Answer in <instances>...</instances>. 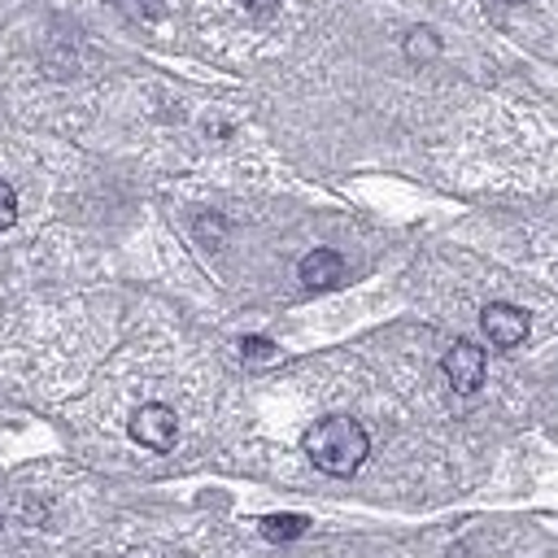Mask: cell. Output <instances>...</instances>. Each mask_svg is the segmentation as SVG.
Listing matches in <instances>:
<instances>
[{"label": "cell", "instance_id": "cell-8", "mask_svg": "<svg viewBox=\"0 0 558 558\" xmlns=\"http://www.w3.org/2000/svg\"><path fill=\"white\" fill-rule=\"evenodd\" d=\"M17 218V192L9 183H0V231H9Z\"/></svg>", "mask_w": 558, "mask_h": 558}, {"label": "cell", "instance_id": "cell-9", "mask_svg": "<svg viewBox=\"0 0 558 558\" xmlns=\"http://www.w3.org/2000/svg\"><path fill=\"white\" fill-rule=\"evenodd\" d=\"M405 52H410V57H432V52H436V35H432V31H410Z\"/></svg>", "mask_w": 558, "mask_h": 558}, {"label": "cell", "instance_id": "cell-7", "mask_svg": "<svg viewBox=\"0 0 558 558\" xmlns=\"http://www.w3.org/2000/svg\"><path fill=\"white\" fill-rule=\"evenodd\" d=\"M240 353H244L248 362H270V357H275V344H270L266 336H244V340H240Z\"/></svg>", "mask_w": 558, "mask_h": 558}, {"label": "cell", "instance_id": "cell-5", "mask_svg": "<svg viewBox=\"0 0 558 558\" xmlns=\"http://www.w3.org/2000/svg\"><path fill=\"white\" fill-rule=\"evenodd\" d=\"M296 275H301V283L310 292H327V288H336L344 279V262H340L336 248H314V253L301 257V270Z\"/></svg>", "mask_w": 558, "mask_h": 558}, {"label": "cell", "instance_id": "cell-1", "mask_svg": "<svg viewBox=\"0 0 558 558\" xmlns=\"http://www.w3.org/2000/svg\"><path fill=\"white\" fill-rule=\"evenodd\" d=\"M305 453L323 475H353L371 453V436L357 418L327 414L305 432Z\"/></svg>", "mask_w": 558, "mask_h": 558}, {"label": "cell", "instance_id": "cell-10", "mask_svg": "<svg viewBox=\"0 0 558 558\" xmlns=\"http://www.w3.org/2000/svg\"><path fill=\"white\" fill-rule=\"evenodd\" d=\"M131 13H144V17H157L161 13V0H122Z\"/></svg>", "mask_w": 558, "mask_h": 558}, {"label": "cell", "instance_id": "cell-11", "mask_svg": "<svg viewBox=\"0 0 558 558\" xmlns=\"http://www.w3.org/2000/svg\"><path fill=\"white\" fill-rule=\"evenodd\" d=\"M279 0H244V9H253V13H270Z\"/></svg>", "mask_w": 558, "mask_h": 558}, {"label": "cell", "instance_id": "cell-3", "mask_svg": "<svg viewBox=\"0 0 558 558\" xmlns=\"http://www.w3.org/2000/svg\"><path fill=\"white\" fill-rule=\"evenodd\" d=\"M480 327H484V336H488L497 349H514V344L527 340V314H523L519 305H510V301H493V305H484Z\"/></svg>", "mask_w": 558, "mask_h": 558}, {"label": "cell", "instance_id": "cell-2", "mask_svg": "<svg viewBox=\"0 0 558 558\" xmlns=\"http://www.w3.org/2000/svg\"><path fill=\"white\" fill-rule=\"evenodd\" d=\"M131 436H135L144 449L166 453V449L179 440V418H174V410H170V405L148 401V405H140V410L131 414Z\"/></svg>", "mask_w": 558, "mask_h": 558}, {"label": "cell", "instance_id": "cell-6", "mask_svg": "<svg viewBox=\"0 0 558 558\" xmlns=\"http://www.w3.org/2000/svg\"><path fill=\"white\" fill-rule=\"evenodd\" d=\"M305 527H310L305 514H266V519H262V536L275 541V545H288V541L305 536Z\"/></svg>", "mask_w": 558, "mask_h": 558}, {"label": "cell", "instance_id": "cell-4", "mask_svg": "<svg viewBox=\"0 0 558 558\" xmlns=\"http://www.w3.org/2000/svg\"><path fill=\"white\" fill-rule=\"evenodd\" d=\"M445 379L453 384V392H480L484 384V349L471 340H453L445 353Z\"/></svg>", "mask_w": 558, "mask_h": 558}]
</instances>
